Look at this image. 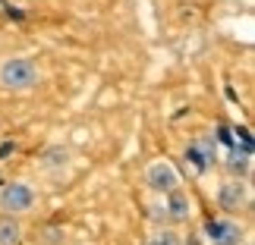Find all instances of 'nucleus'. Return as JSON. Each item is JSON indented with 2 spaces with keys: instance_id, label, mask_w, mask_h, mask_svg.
Masks as SVG:
<instances>
[{
  "instance_id": "obj_1",
  "label": "nucleus",
  "mask_w": 255,
  "mask_h": 245,
  "mask_svg": "<svg viewBox=\"0 0 255 245\" xmlns=\"http://www.w3.org/2000/svg\"><path fill=\"white\" fill-rule=\"evenodd\" d=\"M41 82V70L32 57H6L0 60V88L6 91H32Z\"/></svg>"
},
{
  "instance_id": "obj_2",
  "label": "nucleus",
  "mask_w": 255,
  "mask_h": 245,
  "mask_svg": "<svg viewBox=\"0 0 255 245\" xmlns=\"http://www.w3.org/2000/svg\"><path fill=\"white\" fill-rule=\"evenodd\" d=\"M35 208V189L28 182H9L0 189V211L3 217H22Z\"/></svg>"
},
{
  "instance_id": "obj_3",
  "label": "nucleus",
  "mask_w": 255,
  "mask_h": 245,
  "mask_svg": "<svg viewBox=\"0 0 255 245\" xmlns=\"http://www.w3.org/2000/svg\"><path fill=\"white\" fill-rule=\"evenodd\" d=\"M208 245H243V227L230 217H218L205 227Z\"/></svg>"
},
{
  "instance_id": "obj_4",
  "label": "nucleus",
  "mask_w": 255,
  "mask_h": 245,
  "mask_svg": "<svg viewBox=\"0 0 255 245\" xmlns=\"http://www.w3.org/2000/svg\"><path fill=\"white\" fill-rule=\"evenodd\" d=\"M145 182H148L151 192H164V195L173 192V189H180V176H176V170H173L167 161L151 163L148 173H145Z\"/></svg>"
},
{
  "instance_id": "obj_5",
  "label": "nucleus",
  "mask_w": 255,
  "mask_h": 245,
  "mask_svg": "<svg viewBox=\"0 0 255 245\" xmlns=\"http://www.w3.org/2000/svg\"><path fill=\"white\" fill-rule=\"evenodd\" d=\"M246 198H249V189H246L243 179H227L218 192V201H221L224 211H240L243 204H246Z\"/></svg>"
},
{
  "instance_id": "obj_6",
  "label": "nucleus",
  "mask_w": 255,
  "mask_h": 245,
  "mask_svg": "<svg viewBox=\"0 0 255 245\" xmlns=\"http://www.w3.org/2000/svg\"><path fill=\"white\" fill-rule=\"evenodd\" d=\"M167 214L173 220H189V195H186L183 189H173L167 192Z\"/></svg>"
},
{
  "instance_id": "obj_7",
  "label": "nucleus",
  "mask_w": 255,
  "mask_h": 245,
  "mask_svg": "<svg viewBox=\"0 0 255 245\" xmlns=\"http://www.w3.org/2000/svg\"><path fill=\"white\" fill-rule=\"evenodd\" d=\"M22 230H19L16 217H0V245H16Z\"/></svg>"
},
{
  "instance_id": "obj_8",
  "label": "nucleus",
  "mask_w": 255,
  "mask_h": 245,
  "mask_svg": "<svg viewBox=\"0 0 255 245\" xmlns=\"http://www.w3.org/2000/svg\"><path fill=\"white\" fill-rule=\"evenodd\" d=\"M145 245H180V236L173 230H154Z\"/></svg>"
}]
</instances>
